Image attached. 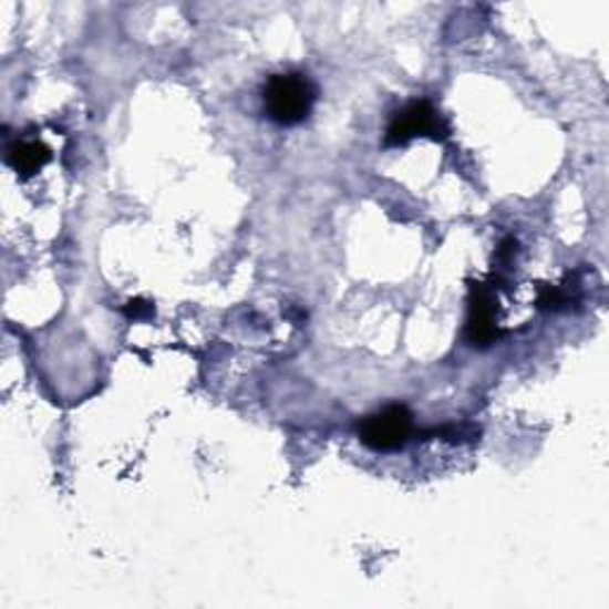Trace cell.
Returning <instances> with one entry per match:
<instances>
[{
	"label": "cell",
	"instance_id": "1",
	"mask_svg": "<svg viewBox=\"0 0 609 609\" xmlns=\"http://www.w3.org/2000/svg\"><path fill=\"white\" fill-rule=\"evenodd\" d=\"M265 115L279 126L302 124L312 115L317 103V86L308 74L283 72L271 74L262 89Z\"/></svg>",
	"mask_w": 609,
	"mask_h": 609
},
{
	"label": "cell",
	"instance_id": "2",
	"mask_svg": "<svg viewBox=\"0 0 609 609\" xmlns=\"http://www.w3.org/2000/svg\"><path fill=\"white\" fill-rule=\"evenodd\" d=\"M414 434L412 412L405 405H389L358 424V436L364 447L374 453H398Z\"/></svg>",
	"mask_w": 609,
	"mask_h": 609
},
{
	"label": "cell",
	"instance_id": "3",
	"mask_svg": "<svg viewBox=\"0 0 609 609\" xmlns=\"http://www.w3.org/2000/svg\"><path fill=\"white\" fill-rule=\"evenodd\" d=\"M447 134H451V126L438 115V110L426 101H414L395 112L383 143L386 146H407L412 138L429 136L434 141H443Z\"/></svg>",
	"mask_w": 609,
	"mask_h": 609
},
{
	"label": "cell",
	"instance_id": "4",
	"mask_svg": "<svg viewBox=\"0 0 609 609\" xmlns=\"http://www.w3.org/2000/svg\"><path fill=\"white\" fill-rule=\"evenodd\" d=\"M498 327V298L486 283H469V322L467 341L474 348H488L500 339Z\"/></svg>",
	"mask_w": 609,
	"mask_h": 609
},
{
	"label": "cell",
	"instance_id": "5",
	"mask_svg": "<svg viewBox=\"0 0 609 609\" xmlns=\"http://www.w3.org/2000/svg\"><path fill=\"white\" fill-rule=\"evenodd\" d=\"M51 159H53L51 148L41 141H18L12 143L6 153V163L18 172V176H22V179L37 176L48 163H51Z\"/></svg>",
	"mask_w": 609,
	"mask_h": 609
},
{
	"label": "cell",
	"instance_id": "6",
	"mask_svg": "<svg viewBox=\"0 0 609 609\" xmlns=\"http://www.w3.org/2000/svg\"><path fill=\"white\" fill-rule=\"evenodd\" d=\"M567 304H571V296L567 288L562 286H543L540 296H538V308L540 310H567Z\"/></svg>",
	"mask_w": 609,
	"mask_h": 609
},
{
	"label": "cell",
	"instance_id": "7",
	"mask_svg": "<svg viewBox=\"0 0 609 609\" xmlns=\"http://www.w3.org/2000/svg\"><path fill=\"white\" fill-rule=\"evenodd\" d=\"M434 436H441L443 441H451V443H462L464 438L467 441H474L478 436V426L474 424H447V426H441V429H434Z\"/></svg>",
	"mask_w": 609,
	"mask_h": 609
},
{
	"label": "cell",
	"instance_id": "8",
	"mask_svg": "<svg viewBox=\"0 0 609 609\" xmlns=\"http://www.w3.org/2000/svg\"><path fill=\"white\" fill-rule=\"evenodd\" d=\"M124 314L134 319V322H146V319H153L155 317V308L148 302V300H130L124 304Z\"/></svg>",
	"mask_w": 609,
	"mask_h": 609
}]
</instances>
